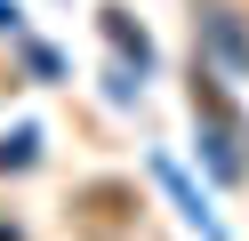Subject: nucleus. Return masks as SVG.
<instances>
[{
    "instance_id": "nucleus-1",
    "label": "nucleus",
    "mask_w": 249,
    "mask_h": 241,
    "mask_svg": "<svg viewBox=\"0 0 249 241\" xmlns=\"http://www.w3.org/2000/svg\"><path fill=\"white\" fill-rule=\"evenodd\" d=\"M193 112L209 121V161H217V177L241 185V177H249V129H241V112L225 105V89H217L209 73H193Z\"/></svg>"
},
{
    "instance_id": "nucleus-2",
    "label": "nucleus",
    "mask_w": 249,
    "mask_h": 241,
    "mask_svg": "<svg viewBox=\"0 0 249 241\" xmlns=\"http://www.w3.org/2000/svg\"><path fill=\"white\" fill-rule=\"evenodd\" d=\"M121 209H129V193H121V185H89V193H81V217H89V225H97V233H105V241H113V233H121Z\"/></svg>"
},
{
    "instance_id": "nucleus-3",
    "label": "nucleus",
    "mask_w": 249,
    "mask_h": 241,
    "mask_svg": "<svg viewBox=\"0 0 249 241\" xmlns=\"http://www.w3.org/2000/svg\"><path fill=\"white\" fill-rule=\"evenodd\" d=\"M97 24H105V40H113L121 56H137V73H145V64H153V40H145V32H137V24H129V16H121V8H97Z\"/></svg>"
},
{
    "instance_id": "nucleus-4",
    "label": "nucleus",
    "mask_w": 249,
    "mask_h": 241,
    "mask_svg": "<svg viewBox=\"0 0 249 241\" xmlns=\"http://www.w3.org/2000/svg\"><path fill=\"white\" fill-rule=\"evenodd\" d=\"M33 129H17V137H8V145H0V177H8V169H33Z\"/></svg>"
},
{
    "instance_id": "nucleus-5",
    "label": "nucleus",
    "mask_w": 249,
    "mask_h": 241,
    "mask_svg": "<svg viewBox=\"0 0 249 241\" xmlns=\"http://www.w3.org/2000/svg\"><path fill=\"white\" fill-rule=\"evenodd\" d=\"M0 24H17V8H8V0H0Z\"/></svg>"
},
{
    "instance_id": "nucleus-6",
    "label": "nucleus",
    "mask_w": 249,
    "mask_h": 241,
    "mask_svg": "<svg viewBox=\"0 0 249 241\" xmlns=\"http://www.w3.org/2000/svg\"><path fill=\"white\" fill-rule=\"evenodd\" d=\"M0 241H24V233H17V225H0Z\"/></svg>"
}]
</instances>
